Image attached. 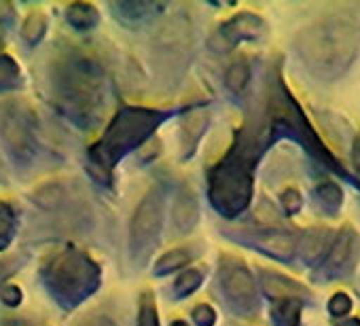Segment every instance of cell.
Returning a JSON list of instances; mask_svg holds the SVG:
<instances>
[{
  "label": "cell",
  "mask_w": 360,
  "mask_h": 326,
  "mask_svg": "<svg viewBox=\"0 0 360 326\" xmlns=\"http://www.w3.org/2000/svg\"><path fill=\"white\" fill-rule=\"evenodd\" d=\"M39 117L24 100L0 104V142L18 170H28L41 155Z\"/></svg>",
  "instance_id": "cell-4"
},
{
  "label": "cell",
  "mask_w": 360,
  "mask_h": 326,
  "mask_svg": "<svg viewBox=\"0 0 360 326\" xmlns=\"http://www.w3.org/2000/svg\"><path fill=\"white\" fill-rule=\"evenodd\" d=\"M15 22V9L9 3H0V24H5L7 28L13 26Z\"/></svg>",
  "instance_id": "cell-14"
},
{
  "label": "cell",
  "mask_w": 360,
  "mask_h": 326,
  "mask_svg": "<svg viewBox=\"0 0 360 326\" xmlns=\"http://www.w3.org/2000/svg\"><path fill=\"white\" fill-rule=\"evenodd\" d=\"M39 278L58 307L75 309L98 290L100 267L83 250L62 246L43 259Z\"/></svg>",
  "instance_id": "cell-2"
},
{
  "label": "cell",
  "mask_w": 360,
  "mask_h": 326,
  "mask_svg": "<svg viewBox=\"0 0 360 326\" xmlns=\"http://www.w3.org/2000/svg\"><path fill=\"white\" fill-rule=\"evenodd\" d=\"M157 225H159V197L153 193L140 204V208L134 216V223H131L134 246H138V248L144 246L157 231Z\"/></svg>",
  "instance_id": "cell-5"
},
{
  "label": "cell",
  "mask_w": 360,
  "mask_h": 326,
  "mask_svg": "<svg viewBox=\"0 0 360 326\" xmlns=\"http://www.w3.org/2000/svg\"><path fill=\"white\" fill-rule=\"evenodd\" d=\"M22 87V68L9 53H0V93Z\"/></svg>",
  "instance_id": "cell-7"
},
{
  "label": "cell",
  "mask_w": 360,
  "mask_h": 326,
  "mask_svg": "<svg viewBox=\"0 0 360 326\" xmlns=\"http://www.w3.org/2000/svg\"><path fill=\"white\" fill-rule=\"evenodd\" d=\"M22 301H24V292L18 284H7L3 290H0V303L11 307V309L22 305Z\"/></svg>",
  "instance_id": "cell-12"
},
{
  "label": "cell",
  "mask_w": 360,
  "mask_h": 326,
  "mask_svg": "<svg viewBox=\"0 0 360 326\" xmlns=\"http://www.w3.org/2000/svg\"><path fill=\"white\" fill-rule=\"evenodd\" d=\"M45 34H47V15L45 13H37V11L30 13L26 18V22H24V26H22V39L30 47H34V45H39L45 39Z\"/></svg>",
  "instance_id": "cell-9"
},
{
  "label": "cell",
  "mask_w": 360,
  "mask_h": 326,
  "mask_svg": "<svg viewBox=\"0 0 360 326\" xmlns=\"http://www.w3.org/2000/svg\"><path fill=\"white\" fill-rule=\"evenodd\" d=\"M49 98L60 115L75 125H96L104 108L100 68L81 53H62L49 70Z\"/></svg>",
  "instance_id": "cell-1"
},
{
  "label": "cell",
  "mask_w": 360,
  "mask_h": 326,
  "mask_svg": "<svg viewBox=\"0 0 360 326\" xmlns=\"http://www.w3.org/2000/svg\"><path fill=\"white\" fill-rule=\"evenodd\" d=\"M150 125V112L136 108L121 110L108 125L106 133L89 148V172L94 174V178L100 183H108L112 166L142 140V136L148 133Z\"/></svg>",
  "instance_id": "cell-3"
},
{
  "label": "cell",
  "mask_w": 360,
  "mask_h": 326,
  "mask_svg": "<svg viewBox=\"0 0 360 326\" xmlns=\"http://www.w3.org/2000/svg\"><path fill=\"white\" fill-rule=\"evenodd\" d=\"M66 22L79 30V32H87L98 24V11L91 5L85 3H75L66 9Z\"/></svg>",
  "instance_id": "cell-8"
},
{
  "label": "cell",
  "mask_w": 360,
  "mask_h": 326,
  "mask_svg": "<svg viewBox=\"0 0 360 326\" xmlns=\"http://www.w3.org/2000/svg\"><path fill=\"white\" fill-rule=\"evenodd\" d=\"M26 263L24 254H13V256H3L0 259V290H3L9 280L22 269V265Z\"/></svg>",
  "instance_id": "cell-10"
},
{
  "label": "cell",
  "mask_w": 360,
  "mask_h": 326,
  "mask_svg": "<svg viewBox=\"0 0 360 326\" xmlns=\"http://www.w3.org/2000/svg\"><path fill=\"white\" fill-rule=\"evenodd\" d=\"M81 326H115L110 320H106V318H94V320H89V322H85V324H81Z\"/></svg>",
  "instance_id": "cell-16"
},
{
  "label": "cell",
  "mask_w": 360,
  "mask_h": 326,
  "mask_svg": "<svg viewBox=\"0 0 360 326\" xmlns=\"http://www.w3.org/2000/svg\"><path fill=\"white\" fill-rule=\"evenodd\" d=\"M248 77H250V72H248V68H246V64H233L231 68H229V72H227V85L231 87V89H242L246 83H248Z\"/></svg>",
  "instance_id": "cell-11"
},
{
  "label": "cell",
  "mask_w": 360,
  "mask_h": 326,
  "mask_svg": "<svg viewBox=\"0 0 360 326\" xmlns=\"http://www.w3.org/2000/svg\"><path fill=\"white\" fill-rule=\"evenodd\" d=\"M3 326H45V324H39L37 320H28V318H7Z\"/></svg>",
  "instance_id": "cell-15"
},
{
  "label": "cell",
  "mask_w": 360,
  "mask_h": 326,
  "mask_svg": "<svg viewBox=\"0 0 360 326\" xmlns=\"http://www.w3.org/2000/svg\"><path fill=\"white\" fill-rule=\"evenodd\" d=\"M0 172H3V166H0Z\"/></svg>",
  "instance_id": "cell-18"
},
{
  "label": "cell",
  "mask_w": 360,
  "mask_h": 326,
  "mask_svg": "<svg viewBox=\"0 0 360 326\" xmlns=\"http://www.w3.org/2000/svg\"><path fill=\"white\" fill-rule=\"evenodd\" d=\"M140 326H157V315L150 303H144L140 309Z\"/></svg>",
  "instance_id": "cell-13"
},
{
  "label": "cell",
  "mask_w": 360,
  "mask_h": 326,
  "mask_svg": "<svg viewBox=\"0 0 360 326\" xmlns=\"http://www.w3.org/2000/svg\"><path fill=\"white\" fill-rule=\"evenodd\" d=\"M20 229V210L15 208L13 202L0 200V252H5Z\"/></svg>",
  "instance_id": "cell-6"
},
{
  "label": "cell",
  "mask_w": 360,
  "mask_h": 326,
  "mask_svg": "<svg viewBox=\"0 0 360 326\" xmlns=\"http://www.w3.org/2000/svg\"><path fill=\"white\" fill-rule=\"evenodd\" d=\"M0 47H3V37H0Z\"/></svg>",
  "instance_id": "cell-17"
}]
</instances>
